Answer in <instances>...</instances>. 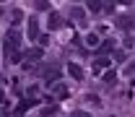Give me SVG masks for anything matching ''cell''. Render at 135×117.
I'll list each match as a JSON object with an SVG mask.
<instances>
[{
  "mask_svg": "<svg viewBox=\"0 0 135 117\" xmlns=\"http://www.w3.org/2000/svg\"><path fill=\"white\" fill-rule=\"evenodd\" d=\"M117 26H122V29H135V16H122V18H117Z\"/></svg>",
  "mask_w": 135,
  "mask_h": 117,
  "instance_id": "obj_1",
  "label": "cell"
},
{
  "mask_svg": "<svg viewBox=\"0 0 135 117\" xmlns=\"http://www.w3.org/2000/svg\"><path fill=\"white\" fill-rule=\"evenodd\" d=\"M68 70H70V76H73L75 81H81V78H83V70H81V65H75V63H70V65H68Z\"/></svg>",
  "mask_w": 135,
  "mask_h": 117,
  "instance_id": "obj_2",
  "label": "cell"
},
{
  "mask_svg": "<svg viewBox=\"0 0 135 117\" xmlns=\"http://www.w3.org/2000/svg\"><path fill=\"white\" fill-rule=\"evenodd\" d=\"M29 36H31V39H36V36H39V24H36V18H31V21H29Z\"/></svg>",
  "mask_w": 135,
  "mask_h": 117,
  "instance_id": "obj_3",
  "label": "cell"
},
{
  "mask_svg": "<svg viewBox=\"0 0 135 117\" xmlns=\"http://www.w3.org/2000/svg\"><path fill=\"white\" fill-rule=\"evenodd\" d=\"M60 26H62V18L57 16V13H52L50 16V29H60Z\"/></svg>",
  "mask_w": 135,
  "mask_h": 117,
  "instance_id": "obj_4",
  "label": "cell"
},
{
  "mask_svg": "<svg viewBox=\"0 0 135 117\" xmlns=\"http://www.w3.org/2000/svg\"><path fill=\"white\" fill-rule=\"evenodd\" d=\"M44 76H47V81H57V78H60V70H57V68H47Z\"/></svg>",
  "mask_w": 135,
  "mask_h": 117,
  "instance_id": "obj_5",
  "label": "cell"
},
{
  "mask_svg": "<svg viewBox=\"0 0 135 117\" xmlns=\"http://www.w3.org/2000/svg\"><path fill=\"white\" fill-rule=\"evenodd\" d=\"M73 16H75L78 24H83V11H81V8H73Z\"/></svg>",
  "mask_w": 135,
  "mask_h": 117,
  "instance_id": "obj_6",
  "label": "cell"
},
{
  "mask_svg": "<svg viewBox=\"0 0 135 117\" xmlns=\"http://www.w3.org/2000/svg\"><path fill=\"white\" fill-rule=\"evenodd\" d=\"M88 8H91V11L96 13V11L101 8V0H88Z\"/></svg>",
  "mask_w": 135,
  "mask_h": 117,
  "instance_id": "obj_7",
  "label": "cell"
},
{
  "mask_svg": "<svg viewBox=\"0 0 135 117\" xmlns=\"http://www.w3.org/2000/svg\"><path fill=\"white\" fill-rule=\"evenodd\" d=\"M109 65V60H107V57H99V60H96V68H107Z\"/></svg>",
  "mask_w": 135,
  "mask_h": 117,
  "instance_id": "obj_8",
  "label": "cell"
},
{
  "mask_svg": "<svg viewBox=\"0 0 135 117\" xmlns=\"http://www.w3.org/2000/svg\"><path fill=\"white\" fill-rule=\"evenodd\" d=\"M86 42H88V44H91V47H94V44H96V42H99V39H96V34H88V36H86Z\"/></svg>",
  "mask_w": 135,
  "mask_h": 117,
  "instance_id": "obj_9",
  "label": "cell"
},
{
  "mask_svg": "<svg viewBox=\"0 0 135 117\" xmlns=\"http://www.w3.org/2000/svg\"><path fill=\"white\" fill-rule=\"evenodd\" d=\"M29 55H31V60H39V57H42V50H31Z\"/></svg>",
  "mask_w": 135,
  "mask_h": 117,
  "instance_id": "obj_10",
  "label": "cell"
},
{
  "mask_svg": "<svg viewBox=\"0 0 135 117\" xmlns=\"http://www.w3.org/2000/svg\"><path fill=\"white\" fill-rule=\"evenodd\" d=\"M107 50H112V42H104V44H101V50H99V52H101V55H104V52H107Z\"/></svg>",
  "mask_w": 135,
  "mask_h": 117,
  "instance_id": "obj_11",
  "label": "cell"
},
{
  "mask_svg": "<svg viewBox=\"0 0 135 117\" xmlns=\"http://www.w3.org/2000/svg\"><path fill=\"white\" fill-rule=\"evenodd\" d=\"M73 117H88L86 112H73Z\"/></svg>",
  "mask_w": 135,
  "mask_h": 117,
  "instance_id": "obj_12",
  "label": "cell"
},
{
  "mask_svg": "<svg viewBox=\"0 0 135 117\" xmlns=\"http://www.w3.org/2000/svg\"><path fill=\"white\" fill-rule=\"evenodd\" d=\"M3 101H5V96H3V91H0V104H3Z\"/></svg>",
  "mask_w": 135,
  "mask_h": 117,
  "instance_id": "obj_13",
  "label": "cell"
}]
</instances>
